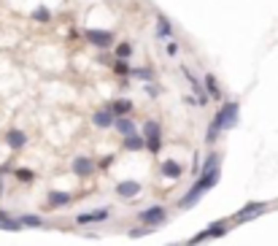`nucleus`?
Instances as JSON below:
<instances>
[{
	"label": "nucleus",
	"mask_w": 278,
	"mask_h": 246,
	"mask_svg": "<svg viewBox=\"0 0 278 246\" xmlns=\"http://www.w3.org/2000/svg\"><path fill=\"white\" fill-rule=\"evenodd\" d=\"M238 119H240V103H238V100H221L219 111L214 114L208 130H205V144H208V146H214L224 130L238 127Z\"/></svg>",
	"instance_id": "obj_1"
},
{
	"label": "nucleus",
	"mask_w": 278,
	"mask_h": 246,
	"mask_svg": "<svg viewBox=\"0 0 278 246\" xmlns=\"http://www.w3.org/2000/svg\"><path fill=\"white\" fill-rule=\"evenodd\" d=\"M219 179H221V165H216V168H211V170H203V173L195 179V184H192V187L179 198L176 208H179V211H186V208H192L195 203H200V198H203L205 192H211V189L219 184Z\"/></svg>",
	"instance_id": "obj_2"
},
{
	"label": "nucleus",
	"mask_w": 278,
	"mask_h": 246,
	"mask_svg": "<svg viewBox=\"0 0 278 246\" xmlns=\"http://www.w3.org/2000/svg\"><path fill=\"white\" fill-rule=\"evenodd\" d=\"M84 38H87V43H89V46H95L98 52H114V46H116V33H114V30L87 27V30H84Z\"/></svg>",
	"instance_id": "obj_3"
},
{
	"label": "nucleus",
	"mask_w": 278,
	"mask_h": 246,
	"mask_svg": "<svg viewBox=\"0 0 278 246\" xmlns=\"http://www.w3.org/2000/svg\"><path fill=\"white\" fill-rule=\"evenodd\" d=\"M227 233H230V222H227V219H216V222H211L208 227H203L200 233H195L184 246H200V244H205V241H219L221 235H227Z\"/></svg>",
	"instance_id": "obj_4"
},
{
	"label": "nucleus",
	"mask_w": 278,
	"mask_h": 246,
	"mask_svg": "<svg viewBox=\"0 0 278 246\" xmlns=\"http://www.w3.org/2000/svg\"><path fill=\"white\" fill-rule=\"evenodd\" d=\"M170 217V211L165 208V205H149V208L138 211V217H135V222L138 225H149V227H159V225H165Z\"/></svg>",
	"instance_id": "obj_5"
},
{
	"label": "nucleus",
	"mask_w": 278,
	"mask_h": 246,
	"mask_svg": "<svg viewBox=\"0 0 278 246\" xmlns=\"http://www.w3.org/2000/svg\"><path fill=\"white\" fill-rule=\"evenodd\" d=\"M267 208H270V203H265V200H249L240 211H235L232 222H235V225H246V222H251V219L262 217Z\"/></svg>",
	"instance_id": "obj_6"
},
{
	"label": "nucleus",
	"mask_w": 278,
	"mask_h": 246,
	"mask_svg": "<svg viewBox=\"0 0 278 246\" xmlns=\"http://www.w3.org/2000/svg\"><path fill=\"white\" fill-rule=\"evenodd\" d=\"M111 219V208L108 205H100V208H92V211H81L76 217V225L79 227H92V225H103Z\"/></svg>",
	"instance_id": "obj_7"
},
{
	"label": "nucleus",
	"mask_w": 278,
	"mask_h": 246,
	"mask_svg": "<svg viewBox=\"0 0 278 246\" xmlns=\"http://www.w3.org/2000/svg\"><path fill=\"white\" fill-rule=\"evenodd\" d=\"M95 170H98V163L89 154H76L70 160V173L79 176V179H89V176H95Z\"/></svg>",
	"instance_id": "obj_8"
},
{
	"label": "nucleus",
	"mask_w": 278,
	"mask_h": 246,
	"mask_svg": "<svg viewBox=\"0 0 278 246\" xmlns=\"http://www.w3.org/2000/svg\"><path fill=\"white\" fill-rule=\"evenodd\" d=\"M181 73H184V79L189 82V87H192V92H195V100H197V105H208V92H205V84L200 82V79L192 73V68L189 65H181Z\"/></svg>",
	"instance_id": "obj_9"
},
{
	"label": "nucleus",
	"mask_w": 278,
	"mask_h": 246,
	"mask_svg": "<svg viewBox=\"0 0 278 246\" xmlns=\"http://www.w3.org/2000/svg\"><path fill=\"white\" fill-rule=\"evenodd\" d=\"M173 35H176V24L170 22V17L162 14V11H157V17H154V38H159V41H170Z\"/></svg>",
	"instance_id": "obj_10"
},
{
	"label": "nucleus",
	"mask_w": 278,
	"mask_h": 246,
	"mask_svg": "<svg viewBox=\"0 0 278 246\" xmlns=\"http://www.w3.org/2000/svg\"><path fill=\"white\" fill-rule=\"evenodd\" d=\"M140 182H133V179H124V182H119L114 187V192H116V198L119 200H124V203H133V200H138V195H140Z\"/></svg>",
	"instance_id": "obj_11"
},
{
	"label": "nucleus",
	"mask_w": 278,
	"mask_h": 246,
	"mask_svg": "<svg viewBox=\"0 0 278 246\" xmlns=\"http://www.w3.org/2000/svg\"><path fill=\"white\" fill-rule=\"evenodd\" d=\"M89 122H92V127H98V130H114L116 117L111 114V108H108V105H103V108H95V111H92Z\"/></svg>",
	"instance_id": "obj_12"
},
{
	"label": "nucleus",
	"mask_w": 278,
	"mask_h": 246,
	"mask_svg": "<svg viewBox=\"0 0 278 246\" xmlns=\"http://www.w3.org/2000/svg\"><path fill=\"white\" fill-rule=\"evenodd\" d=\"M3 144H6L11 152H22V149L27 146V133L19 130V127H11V130L3 133Z\"/></svg>",
	"instance_id": "obj_13"
},
{
	"label": "nucleus",
	"mask_w": 278,
	"mask_h": 246,
	"mask_svg": "<svg viewBox=\"0 0 278 246\" xmlns=\"http://www.w3.org/2000/svg\"><path fill=\"white\" fill-rule=\"evenodd\" d=\"M108 108H111V114H114L116 119L119 117H133V111H135V103L130 98H114L108 103Z\"/></svg>",
	"instance_id": "obj_14"
},
{
	"label": "nucleus",
	"mask_w": 278,
	"mask_h": 246,
	"mask_svg": "<svg viewBox=\"0 0 278 246\" xmlns=\"http://www.w3.org/2000/svg\"><path fill=\"white\" fill-rule=\"evenodd\" d=\"M73 203V195L70 192H62V189H52V192L46 195V203H43V208H65V205Z\"/></svg>",
	"instance_id": "obj_15"
},
{
	"label": "nucleus",
	"mask_w": 278,
	"mask_h": 246,
	"mask_svg": "<svg viewBox=\"0 0 278 246\" xmlns=\"http://www.w3.org/2000/svg\"><path fill=\"white\" fill-rule=\"evenodd\" d=\"M159 173H162L165 179H170V182H179L181 176H184V165H181L179 160H162Z\"/></svg>",
	"instance_id": "obj_16"
},
{
	"label": "nucleus",
	"mask_w": 278,
	"mask_h": 246,
	"mask_svg": "<svg viewBox=\"0 0 278 246\" xmlns=\"http://www.w3.org/2000/svg\"><path fill=\"white\" fill-rule=\"evenodd\" d=\"M138 124H135V119L133 117H119L114 122V133L116 135H122V138H127V135H133V133H138Z\"/></svg>",
	"instance_id": "obj_17"
},
{
	"label": "nucleus",
	"mask_w": 278,
	"mask_h": 246,
	"mask_svg": "<svg viewBox=\"0 0 278 246\" xmlns=\"http://www.w3.org/2000/svg\"><path fill=\"white\" fill-rule=\"evenodd\" d=\"M108 68H111V73H114L116 79H130V76H133V65H130V60H119V57H114Z\"/></svg>",
	"instance_id": "obj_18"
},
{
	"label": "nucleus",
	"mask_w": 278,
	"mask_h": 246,
	"mask_svg": "<svg viewBox=\"0 0 278 246\" xmlns=\"http://www.w3.org/2000/svg\"><path fill=\"white\" fill-rule=\"evenodd\" d=\"M122 146L127 149V152H146V138H143V133H133V135H127V138H122Z\"/></svg>",
	"instance_id": "obj_19"
},
{
	"label": "nucleus",
	"mask_w": 278,
	"mask_h": 246,
	"mask_svg": "<svg viewBox=\"0 0 278 246\" xmlns=\"http://www.w3.org/2000/svg\"><path fill=\"white\" fill-rule=\"evenodd\" d=\"M203 84H205V92H208V98L211 100H224V92H221V87H219V82H216V76L214 73H205L203 76Z\"/></svg>",
	"instance_id": "obj_20"
},
{
	"label": "nucleus",
	"mask_w": 278,
	"mask_h": 246,
	"mask_svg": "<svg viewBox=\"0 0 278 246\" xmlns=\"http://www.w3.org/2000/svg\"><path fill=\"white\" fill-rule=\"evenodd\" d=\"M133 82H157V68H151V65H138V68H135L133 65Z\"/></svg>",
	"instance_id": "obj_21"
},
{
	"label": "nucleus",
	"mask_w": 278,
	"mask_h": 246,
	"mask_svg": "<svg viewBox=\"0 0 278 246\" xmlns=\"http://www.w3.org/2000/svg\"><path fill=\"white\" fill-rule=\"evenodd\" d=\"M140 133H143L146 141H154V138H162V124L157 122V119H146L140 124Z\"/></svg>",
	"instance_id": "obj_22"
},
{
	"label": "nucleus",
	"mask_w": 278,
	"mask_h": 246,
	"mask_svg": "<svg viewBox=\"0 0 278 246\" xmlns=\"http://www.w3.org/2000/svg\"><path fill=\"white\" fill-rule=\"evenodd\" d=\"M114 57H119V60H133V54H135V43L133 41H116V46H114Z\"/></svg>",
	"instance_id": "obj_23"
},
{
	"label": "nucleus",
	"mask_w": 278,
	"mask_h": 246,
	"mask_svg": "<svg viewBox=\"0 0 278 246\" xmlns=\"http://www.w3.org/2000/svg\"><path fill=\"white\" fill-rule=\"evenodd\" d=\"M17 219L22 222V227H35V230L46 227V219H43V217H38V214H19Z\"/></svg>",
	"instance_id": "obj_24"
},
{
	"label": "nucleus",
	"mask_w": 278,
	"mask_h": 246,
	"mask_svg": "<svg viewBox=\"0 0 278 246\" xmlns=\"http://www.w3.org/2000/svg\"><path fill=\"white\" fill-rule=\"evenodd\" d=\"M11 173H14V179H17L19 184H33L35 182V170L33 168H14Z\"/></svg>",
	"instance_id": "obj_25"
},
{
	"label": "nucleus",
	"mask_w": 278,
	"mask_h": 246,
	"mask_svg": "<svg viewBox=\"0 0 278 246\" xmlns=\"http://www.w3.org/2000/svg\"><path fill=\"white\" fill-rule=\"evenodd\" d=\"M30 19H33V22H41V24H49L52 22V11H49L46 6H38V8H33Z\"/></svg>",
	"instance_id": "obj_26"
},
{
	"label": "nucleus",
	"mask_w": 278,
	"mask_h": 246,
	"mask_svg": "<svg viewBox=\"0 0 278 246\" xmlns=\"http://www.w3.org/2000/svg\"><path fill=\"white\" fill-rule=\"evenodd\" d=\"M154 230H157V227H149V225H138V227H133L127 235H130V238H143V235H151Z\"/></svg>",
	"instance_id": "obj_27"
},
{
	"label": "nucleus",
	"mask_w": 278,
	"mask_h": 246,
	"mask_svg": "<svg viewBox=\"0 0 278 246\" xmlns=\"http://www.w3.org/2000/svg\"><path fill=\"white\" fill-rule=\"evenodd\" d=\"M143 92L149 95V98H159V95H162V84H157V82H146V84H143Z\"/></svg>",
	"instance_id": "obj_28"
},
{
	"label": "nucleus",
	"mask_w": 278,
	"mask_h": 246,
	"mask_svg": "<svg viewBox=\"0 0 278 246\" xmlns=\"http://www.w3.org/2000/svg\"><path fill=\"white\" fill-rule=\"evenodd\" d=\"M165 54H168V57H179V54H181V43L176 41V38H170V41L165 43Z\"/></svg>",
	"instance_id": "obj_29"
},
{
	"label": "nucleus",
	"mask_w": 278,
	"mask_h": 246,
	"mask_svg": "<svg viewBox=\"0 0 278 246\" xmlns=\"http://www.w3.org/2000/svg\"><path fill=\"white\" fill-rule=\"evenodd\" d=\"M159 149H162V138L146 141V152H151V154H159Z\"/></svg>",
	"instance_id": "obj_30"
},
{
	"label": "nucleus",
	"mask_w": 278,
	"mask_h": 246,
	"mask_svg": "<svg viewBox=\"0 0 278 246\" xmlns=\"http://www.w3.org/2000/svg\"><path fill=\"white\" fill-rule=\"evenodd\" d=\"M114 154H108V157H103V160H100V168H103V170H108L111 168V165H114Z\"/></svg>",
	"instance_id": "obj_31"
},
{
	"label": "nucleus",
	"mask_w": 278,
	"mask_h": 246,
	"mask_svg": "<svg viewBox=\"0 0 278 246\" xmlns=\"http://www.w3.org/2000/svg\"><path fill=\"white\" fill-rule=\"evenodd\" d=\"M3 192H6V184H3V176H0V198H3Z\"/></svg>",
	"instance_id": "obj_32"
}]
</instances>
